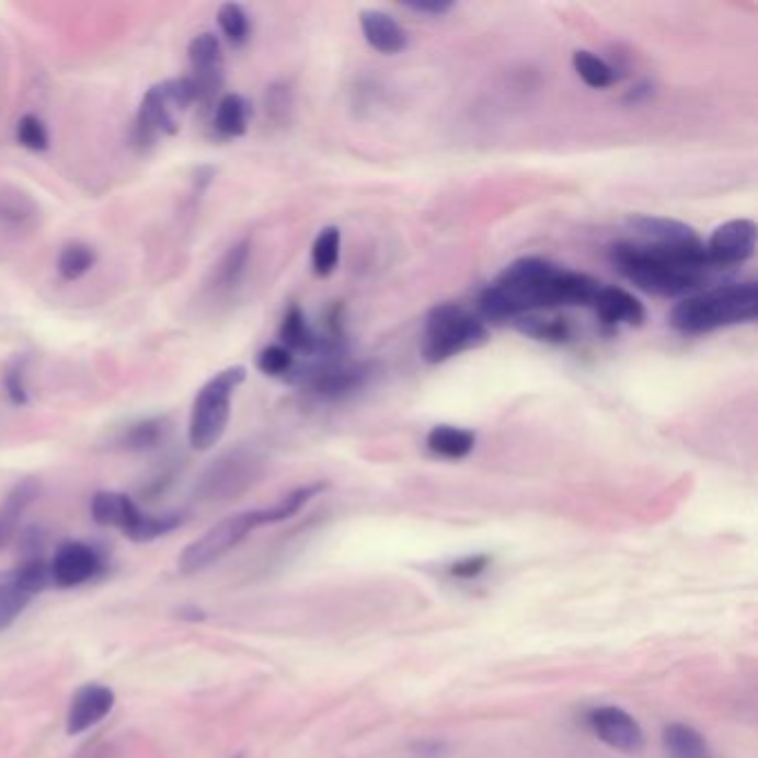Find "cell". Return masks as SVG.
I'll use <instances>...</instances> for the list:
<instances>
[{
  "label": "cell",
  "instance_id": "cell-38",
  "mask_svg": "<svg viewBox=\"0 0 758 758\" xmlns=\"http://www.w3.org/2000/svg\"><path fill=\"white\" fill-rule=\"evenodd\" d=\"M34 214H36V207H34V203L25 194H14V196L0 194V218L12 220L16 225H23Z\"/></svg>",
  "mask_w": 758,
  "mask_h": 758
},
{
  "label": "cell",
  "instance_id": "cell-6",
  "mask_svg": "<svg viewBox=\"0 0 758 758\" xmlns=\"http://www.w3.org/2000/svg\"><path fill=\"white\" fill-rule=\"evenodd\" d=\"M92 518L103 527H116L120 532L136 541L149 543L161 537H168L179 529L185 520V514H145L131 496L123 492H96L92 498Z\"/></svg>",
  "mask_w": 758,
  "mask_h": 758
},
{
  "label": "cell",
  "instance_id": "cell-22",
  "mask_svg": "<svg viewBox=\"0 0 758 758\" xmlns=\"http://www.w3.org/2000/svg\"><path fill=\"white\" fill-rule=\"evenodd\" d=\"M280 345L287 347L291 354L300 352V354H310V356H314L321 349V338L312 330L306 312H302L296 302L294 306H289V310L283 317Z\"/></svg>",
  "mask_w": 758,
  "mask_h": 758
},
{
  "label": "cell",
  "instance_id": "cell-25",
  "mask_svg": "<svg viewBox=\"0 0 758 758\" xmlns=\"http://www.w3.org/2000/svg\"><path fill=\"white\" fill-rule=\"evenodd\" d=\"M572 65H574V71L578 73V79L592 90H608L619 81L615 67L610 62H605L594 51L576 49L572 56Z\"/></svg>",
  "mask_w": 758,
  "mask_h": 758
},
{
  "label": "cell",
  "instance_id": "cell-28",
  "mask_svg": "<svg viewBox=\"0 0 758 758\" xmlns=\"http://www.w3.org/2000/svg\"><path fill=\"white\" fill-rule=\"evenodd\" d=\"M250 252H252L250 239H243L227 250V254L220 259V263L216 267V287L218 289H232L241 283V278L248 269Z\"/></svg>",
  "mask_w": 758,
  "mask_h": 758
},
{
  "label": "cell",
  "instance_id": "cell-40",
  "mask_svg": "<svg viewBox=\"0 0 758 758\" xmlns=\"http://www.w3.org/2000/svg\"><path fill=\"white\" fill-rule=\"evenodd\" d=\"M10 541V535L5 532V529H3V525H0V550H3L5 548V543Z\"/></svg>",
  "mask_w": 758,
  "mask_h": 758
},
{
  "label": "cell",
  "instance_id": "cell-15",
  "mask_svg": "<svg viewBox=\"0 0 758 758\" xmlns=\"http://www.w3.org/2000/svg\"><path fill=\"white\" fill-rule=\"evenodd\" d=\"M630 227L636 237L634 241L639 243L680 252H705V243L697 234L694 227L680 220L661 216H634L630 218Z\"/></svg>",
  "mask_w": 758,
  "mask_h": 758
},
{
  "label": "cell",
  "instance_id": "cell-39",
  "mask_svg": "<svg viewBox=\"0 0 758 758\" xmlns=\"http://www.w3.org/2000/svg\"><path fill=\"white\" fill-rule=\"evenodd\" d=\"M405 10H412L425 16H445L447 12L453 10V3H440V0H434V3H405Z\"/></svg>",
  "mask_w": 758,
  "mask_h": 758
},
{
  "label": "cell",
  "instance_id": "cell-17",
  "mask_svg": "<svg viewBox=\"0 0 758 758\" xmlns=\"http://www.w3.org/2000/svg\"><path fill=\"white\" fill-rule=\"evenodd\" d=\"M592 310L605 325H630L641 328L647 319L643 302L630 294L623 287L617 285H600L596 291V298L592 302Z\"/></svg>",
  "mask_w": 758,
  "mask_h": 758
},
{
  "label": "cell",
  "instance_id": "cell-20",
  "mask_svg": "<svg viewBox=\"0 0 758 758\" xmlns=\"http://www.w3.org/2000/svg\"><path fill=\"white\" fill-rule=\"evenodd\" d=\"M170 434V418L168 416H151L140 418L136 423H129L123 427L116 436V447L127 451H149L161 447V443Z\"/></svg>",
  "mask_w": 758,
  "mask_h": 758
},
{
  "label": "cell",
  "instance_id": "cell-24",
  "mask_svg": "<svg viewBox=\"0 0 758 758\" xmlns=\"http://www.w3.org/2000/svg\"><path fill=\"white\" fill-rule=\"evenodd\" d=\"M325 490H328V483H310V485H302V487L291 490L278 503L259 509L261 522L263 525H274V522H283V520L296 516L302 507H306L319 494H323Z\"/></svg>",
  "mask_w": 758,
  "mask_h": 758
},
{
  "label": "cell",
  "instance_id": "cell-10",
  "mask_svg": "<svg viewBox=\"0 0 758 758\" xmlns=\"http://www.w3.org/2000/svg\"><path fill=\"white\" fill-rule=\"evenodd\" d=\"M289 381H300L312 394L336 401L345 399L369 383V365H341L338 358H323V363L291 374Z\"/></svg>",
  "mask_w": 758,
  "mask_h": 758
},
{
  "label": "cell",
  "instance_id": "cell-32",
  "mask_svg": "<svg viewBox=\"0 0 758 758\" xmlns=\"http://www.w3.org/2000/svg\"><path fill=\"white\" fill-rule=\"evenodd\" d=\"M216 21H218V27H220L222 36L230 41L234 47H241V45H245L250 41V36H252V21H250V16H248L243 5H239V3L220 5Z\"/></svg>",
  "mask_w": 758,
  "mask_h": 758
},
{
  "label": "cell",
  "instance_id": "cell-14",
  "mask_svg": "<svg viewBox=\"0 0 758 758\" xmlns=\"http://www.w3.org/2000/svg\"><path fill=\"white\" fill-rule=\"evenodd\" d=\"M756 222L749 218H734L716 227L710 237L705 252L716 269L734 267L749 261L756 252Z\"/></svg>",
  "mask_w": 758,
  "mask_h": 758
},
{
  "label": "cell",
  "instance_id": "cell-29",
  "mask_svg": "<svg viewBox=\"0 0 758 758\" xmlns=\"http://www.w3.org/2000/svg\"><path fill=\"white\" fill-rule=\"evenodd\" d=\"M41 494V485L34 479H25L21 481L8 496L3 512H0V525H3L5 532L12 537L14 527L19 525V520L23 518V514L27 512V507L38 498Z\"/></svg>",
  "mask_w": 758,
  "mask_h": 758
},
{
  "label": "cell",
  "instance_id": "cell-34",
  "mask_svg": "<svg viewBox=\"0 0 758 758\" xmlns=\"http://www.w3.org/2000/svg\"><path fill=\"white\" fill-rule=\"evenodd\" d=\"M5 394L12 405L25 407L30 403L27 392V356H14L5 369Z\"/></svg>",
  "mask_w": 758,
  "mask_h": 758
},
{
  "label": "cell",
  "instance_id": "cell-4",
  "mask_svg": "<svg viewBox=\"0 0 758 758\" xmlns=\"http://www.w3.org/2000/svg\"><path fill=\"white\" fill-rule=\"evenodd\" d=\"M490 338L485 321L476 314L457 306V302H440L429 310L425 319L421 354L425 363L440 365L453 356L485 347Z\"/></svg>",
  "mask_w": 758,
  "mask_h": 758
},
{
  "label": "cell",
  "instance_id": "cell-35",
  "mask_svg": "<svg viewBox=\"0 0 758 758\" xmlns=\"http://www.w3.org/2000/svg\"><path fill=\"white\" fill-rule=\"evenodd\" d=\"M256 367L272 378H289L291 371L296 369V358L294 354L283 347V345H267L259 358H256Z\"/></svg>",
  "mask_w": 758,
  "mask_h": 758
},
{
  "label": "cell",
  "instance_id": "cell-8",
  "mask_svg": "<svg viewBox=\"0 0 758 758\" xmlns=\"http://www.w3.org/2000/svg\"><path fill=\"white\" fill-rule=\"evenodd\" d=\"M259 527H263L259 509L241 512V514L218 520L214 527L207 529L203 537H198L194 543H190L181 552V556H179L181 574L194 576V574L211 567L225 554H230L237 545H241Z\"/></svg>",
  "mask_w": 758,
  "mask_h": 758
},
{
  "label": "cell",
  "instance_id": "cell-19",
  "mask_svg": "<svg viewBox=\"0 0 758 758\" xmlns=\"http://www.w3.org/2000/svg\"><path fill=\"white\" fill-rule=\"evenodd\" d=\"M476 447V434L468 427L434 425L427 432V449L440 459L461 461L468 459Z\"/></svg>",
  "mask_w": 758,
  "mask_h": 758
},
{
  "label": "cell",
  "instance_id": "cell-21",
  "mask_svg": "<svg viewBox=\"0 0 758 758\" xmlns=\"http://www.w3.org/2000/svg\"><path fill=\"white\" fill-rule=\"evenodd\" d=\"M252 120V105L241 94H225L214 107V129L222 138H241L248 134Z\"/></svg>",
  "mask_w": 758,
  "mask_h": 758
},
{
  "label": "cell",
  "instance_id": "cell-36",
  "mask_svg": "<svg viewBox=\"0 0 758 758\" xmlns=\"http://www.w3.org/2000/svg\"><path fill=\"white\" fill-rule=\"evenodd\" d=\"M16 140L32 151H45L49 147V131L45 127V123L34 116V114H25L19 118L16 123Z\"/></svg>",
  "mask_w": 758,
  "mask_h": 758
},
{
  "label": "cell",
  "instance_id": "cell-37",
  "mask_svg": "<svg viewBox=\"0 0 758 758\" xmlns=\"http://www.w3.org/2000/svg\"><path fill=\"white\" fill-rule=\"evenodd\" d=\"M490 565H492V556L490 554L463 556V559H457V561H451L447 565V576L449 578H459V581H472V578L483 576Z\"/></svg>",
  "mask_w": 758,
  "mask_h": 758
},
{
  "label": "cell",
  "instance_id": "cell-9",
  "mask_svg": "<svg viewBox=\"0 0 758 758\" xmlns=\"http://www.w3.org/2000/svg\"><path fill=\"white\" fill-rule=\"evenodd\" d=\"M263 474L261 453L250 447L225 451L198 479L196 496L207 503L232 501L245 494Z\"/></svg>",
  "mask_w": 758,
  "mask_h": 758
},
{
  "label": "cell",
  "instance_id": "cell-31",
  "mask_svg": "<svg viewBox=\"0 0 758 758\" xmlns=\"http://www.w3.org/2000/svg\"><path fill=\"white\" fill-rule=\"evenodd\" d=\"M96 259L99 256L94 248L85 243H69L62 248L56 267L65 280H79L88 272H92V267L96 265Z\"/></svg>",
  "mask_w": 758,
  "mask_h": 758
},
{
  "label": "cell",
  "instance_id": "cell-23",
  "mask_svg": "<svg viewBox=\"0 0 758 758\" xmlns=\"http://www.w3.org/2000/svg\"><path fill=\"white\" fill-rule=\"evenodd\" d=\"M663 749L667 758H712V749L705 736L686 723L665 725Z\"/></svg>",
  "mask_w": 758,
  "mask_h": 758
},
{
  "label": "cell",
  "instance_id": "cell-27",
  "mask_svg": "<svg viewBox=\"0 0 758 758\" xmlns=\"http://www.w3.org/2000/svg\"><path fill=\"white\" fill-rule=\"evenodd\" d=\"M514 325H516V330L520 334H525L527 338H535V341L554 343V345H563V343L572 341V328L563 319L548 321V319H539V317L527 314V317L516 319Z\"/></svg>",
  "mask_w": 758,
  "mask_h": 758
},
{
  "label": "cell",
  "instance_id": "cell-41",
  "mask_svg": "<svg viewBox=\"0 0 758 758\" xmlns=\"http://www.w3.org/2000/svg\"><path fill=\"white\" fill-rule=\"evenodd\" d=\"M237 758H243V756H237Z\"/></svg>",
  "mask_w": 758,
  "mask_h": 758
},
{
  "label": "cell",
  "instance_id": "cell-3",
  "mask_svg": "<svg viewBox=\"0 0 758 758\" xmlns=\"http://www.w3.org/2000/svg\"><path fill=\"white\" fill-rule=\"evenodd\" d=\"M758 317L756 280L727 283L684 298L669 314V325L684 334H710L723 328L754 323Z\"/></svg>",
  "mask_w": 758,
  "mask_h": 758
},
{
  "label": "cell",
  "instance_id": "cell-18",
  "mask_svg": "<svg viewBox=\"0 0 758 758\" xmlns=\"http://www.w3.org/2000/svg\"><path fill=\"white\" fill-rule=\"evenodd\" d=\"M360 32L371 49L383 56H397L407 49V34L394 16L381 10H363L358 14Z\"/></svg>",
  "mask_w": 758,
  "mask_h": 758
},
{
  "label": "cell",
  "instance_id": "cell-26",
  "mask_svg": "<svg viewBox=\"0 0 758 758\" xmlns=\"http://www.w3.org/2000/svg\"><path fill=\"white\" fill-rule=\"evenodd\" d=\"M341 230L336 225L325 227L321 230V234L317 237L314 245H312V269L317 276L328 278L336 272L338 263H341Z\"/></svg>",
  "mask_w": 758,
  "mask_h": 758
},
{
  "label": "cell",
  "instance_id": "cell-5",
  "mask_svg": "<svg viewBox=\"0 0 758 758\" xmlns=\"http://www.w3.org/2000/svg\"><path fill=\"white\" fill-rule=\"evenodd\" d=\"M245 378L248 369L243 365L225 367L218 374H214L196 392L187 429V440L192 449L207 451L214 445H218L232 418L234 394L245 383Z\"/></svg>",
  "mask_w": 758,
  "mask_h": 758
},
{
  "label": "cell",
  "instance_id": "cell-30",
  "mask_svg": "<svg viewBox=\"0 0 758 758\" xmlns=\"http://www.w3.org/2000/svg\"><path fill=\"white\" fill-rule=\"evenodd\" d=\"M32 594H27L16 581L10 576L0 581V632L10 630L19 617L27 610V605L32 602Z\"/></svg>",
  "mask_w": 758,
  "mask_h": 758
},
{
  "label": "cell",
  "instance_id": "cell-11",
  "mask_svg": "<svg viewBox=\"0 0 758 758\" xmlns=\"http://www.w3.org/2000/svg\"><path fill=\"white\" fill-rule=\"evenodd\" d=\"M187 58L192 67L190 81L196 90V103L211 107L225 81V58L218 36L211 32L194 36L187 47Z\"/></svg>",
  "mask_w": 758,
  "mask_h": 758
},
{
  "label": "cell",
  "instance_id": "cell-16",
  "mask_svg": "<svg viewBox=\"0 0 758 758\" xmlns=\"http://www.w3.org/2000/svg\"><path fill=\"white\" fill-rule=\"evenodd\" d=\"M116 703V694L112 688L103 684H85L76 690L67 712V734L79 736L94 725H99Z\"/></svg>",
  "mask_w": 758,
  "mask_h": 758
},
{
  "label": "cell",
  "instance_id": "cell-13",
  "mask_svg": "<svg viewBox=\"0 0 758 758\" xmlns=\"http://www.w3.org/2000/svg\"><path fill=\"white\" fill-rule=\"evenodd\" d=\"M54 585L79 587L107 572L105 554L85 541H65L49 561Z\"/></svg>",
  "mask_w": 758,
  "mask_h": 758
},
{
  "label": "cell",
  "instance_id": "cell-33",
  "mask_svg": "<svg viewBox=\"0 0 758 758\" xmlns=\"http://www.w3.org/2000/svg\"><path fill=\"white\" fill-rule=\"evenodd\" d=\"M10 578L16 581V583H19L27 594H32V596H36V594L45 592L49 585H54L49 561H45L43 556L25 559V561L10 574Z\"/></svg>",
  "mask_w": 758,
  "mask_h": 758
},
{
  "label": "cell",
  "instance_id": "cell-12",
  "mask_svg": "<svg viewBox=\"0 0 758 758\" xmlns=\"http://www.w3.org/2000/svg\"><path fill=\"white\" fill-rule=\"evenodd\" d=\"M587 730L608 747L623 754H639L645 747L641 723L619 705H598L585 712Z\"/></svg>",
  "mask_w": 758,
  "mask_h": 758
},
{
  "label": "cell",
  "instance_id": "cell-2",
  "mask_svg": "<svg viewBox=\"0 0 758 758\" xmlns=\"http://www.w3.org/2000/svg\"><path fill=\"white\" fill-rule=\"evenodd\" d=\"M610 263L639 289L676 298L703 287L716 269L708 252H680L639 241H619L610 248Z\"/></svg>",
  "mask_w": 758,
  "mask_h": 758
},
{
  "label": "cell",
  "instance_id": "cell-7",
  "mask_svg": "<svg viewBox=\"0 0 758 758\" xmlns=\"http://www.w3.org/2000/svg\"><path fill=\"white\" fill-rule=\"evenodd\" d=\"M196 103V90L190 76L183 79H168L154 88H149L140 101L136 114L134 136L140 145H154L161 136H172L179 131V114Z\"/></svg>",
  "mask_w": 758,
  "mask_h": 758
},
{
  "label": "cell",
  "instance_id": "cell-1",
  "mask_svg": "<svg viewBox=\"0 0 758 758\" xmlns=\"http://www.w3.org/2000/svg\"><path fill=\"white\" fill-rule=\"evenodd\" d=\"M600 285L587 274L563 269L539 256H525L507 265L496 283L481 294L479 310L487 321L501 323L537 310L592 308Z\"/></svg>",
  "mask_w": 758,
  "mask_h": 758
}]
</instances>
